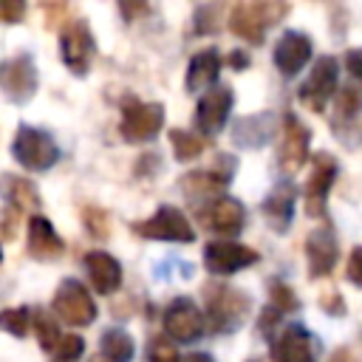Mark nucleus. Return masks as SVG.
Wrapping results in <instances>:
<instances>
[{
    "mask_svg": "<svg viewBox=\"0 0 362 362\" xmlns=\"http://www.w3.org/2000/svg\"><path fill=\"white\" fill-rule=\"evenodd\" d=\"M252 300L240 288L229 286H206V317L215 331H238L249 317Z\"/></svg>",
    "mask_w": 362,
    "mask_h": 362,
    "instance_id": "nucleus-1",
    "label": "nucleus"
},
{
    "mask_svg": "<svg viewBox=\"0 0 362 362\" xmlns=\"http://www.w3.org/2000/svg\"><path fill=\"white\" fill-rule=\"evenodd\" d=\"M164 127V105L161 102H139L133 96H127L122 102V122H119V133L139 144V141H150L158 136V130Z\"/></svg>",
    "mask_w": 362,
    "mask_h": 362,
    "instance_id": "nucleus-2",
    "label": "nucleus"
},
{
    "mask_svg": "<svg viewBox=\"0 0 362 362\" xmlns=\"http://www.w3.org/2000/svg\"><path fill=\"white\" fill-rule=\"evenodd\" d=\"M286 14L283 3H238L229 11V28L246 42H263L266 28Z\"/></svg>",
    "mask_w": 362,
    "mask_h": 362,
    "instance_id": "nucleus-3",
    "label": "nucleus"
},
{
    "mask_svg": "<svg viewBox=\"0 0 362 362\" xmlns=\"http://www.w3.org/2000/svg\"><path fill=\"white\" fill-rule=\"evenodd\" d=\"M11 153L25 170H34V173H42V170L54 167V161L59 158L57 141L45 130H37V127H28V124H23L17 130V136L11 141Z\"/></svg>",
    "mask_w": 362,
    "mask_h": 362,
    "instance_id": "nucleus-4",
    "label": "nucleus"
},
{
    "mask_svg": "<svg viewBox=\"0 0 362 362\" xmlns=\"http://www.w3.org/2000/svg\"><path fill=\"white\" fill-rule=\"evenodd\" d=\"M133 232L147 240H170V243H192L195 240V229L189 226L187 215L170 204L158 206L147 221L133 223Z\"/></svg>",
    "mask_w": 362,
    "mask_h": 362,
    "instance_id": "nucleus-5",
    "label": "nucleus"
},
{
    "mask_svg": "<svg viewBox=\"0 0 362 362\" xmlns=\"http://www.w3.org/2000/svg\"><path fill=\"white\" fill-rule=\"evenodd\" d=\"M51 308L59 320H65L68 325H90L96 320V303L90 300V291L79 283V280H62L54 300H51Z\"/></svg>",
    "mask_w": 362,
    "mask_h": 362,
    "instance_id": "nucleus-6",
    "label": "nucleus"
},
{
    "mask_svg": "<svg viewBox=\"0 0 362 362\" xmlns=\"http://www.w3.org/2000/svg\"><path fill=\"white\" fill-rule=\"evenodd\" d=\"M59 54H62V62L76 74L82 76L88 68H90V59L96 54V40L88 28L85 20H68L59 31Z\"/></svg>",
    "mask_w": 362,
    "mask_h": 362,
    "instance_id": "nucleus-7",
    "label": "nucleus"
},
{
    "mask_svg": "<svg viewBox=\"0 0 362 362\" xmlns=\"http://www.w3.org/2000/svg\"><path fill=\"white\" fill-rule=\"evenodd\" d=\"M308 141H311L308 127L294 113H286L283 116V130H280V144H277V164H280L283 173H297L305 164Z\"/></svg>",
    "mask_w": 362,
    "mask_h": 362,
    "instance_id": "nucleus-8",
    "label": "nucleus"
},
{
    "mask_svg": "<svg viewBox=\"0 0 362 362\" xmlns=\"http://www.w3.org/2000/svg\"><path fill=\"white\" fill-rule=\"evenodd\" d=\"M204 314L201 308L187 300V297H178L173 300L167 308H164V334L175 342H195L201 339L204 334Z\"/></svg>",
    "mask_w": 362,
    "mask_h": 362,
    "instance_id": "nucleus-9",
    "label": "nucleus"
},
{
    "mask_svg": "<svg viewBox=\"0 0 362 362\" xmlns=\"http://www.w3.org/2000/svg\"><path fill=\"white\" fill-rule=\"evenodd\" d=\"M0 85H3V93L11 99V102H28L37 90V65L28 54H17L11 59L3 62L0 68Z\"/></svg>",
    "mask_w": 362,
    "mask_h": 362,
    "instance_id": "nucleus-10",
    "label": "nucleus"
},
{
    "mask_svg": "<svg viewBox=\"0 0 362 362\" xmlns=\"http://www.w3.org/2000/svg\"><path fill=\"white\" fill-rule=\"evenodd\" d=\"M229 110H232V88H229V85H215V88H209V90L198 99V107H195V127H198L204 136H218V133L226 127Z\"/></svg>",
    "mask_w": 362,
    "mask_h": 362,
    "instance_id": "nucleus-11",
    "label": "nucleus"
},
{
    "mask_svg": "<svg viewBox=\"0 0 362 362\" xmlns=\"http://www.w3.org/2000/svg\"><path fill=\"white\" fill-rule=\"evenodd\" d=\"M337 79H339V62L334 57H320L311 68V76L303 82L300 88V99L311 107V110H322L325 102L331 99V93L337 90Z\"/></svg>",
    "mask_w": 362,
    "mask_h": 362,
    "instance_id": "nucleus-12",
    "label": "nucleus"
},
{
    "mask_svg": "<svg viewBox=\"0 0 362 362\" xmlns=\"http://www.w3.org/2000/svg\"><path fill=\"white\" fill-rule=\"evenodd\" d=\"M334 178H337V161L331 153H320L314 158V170L308 175V184H305V212L311 218H322L325 215V198L334 187Z\"/></svg>",
    "mask_w": 362,
    "mask_h": 362,
    "instance_id": "nucleus-13",
    "label": "nucleus"
},
{
    "mask_svg": "<svg viewBox=\"0 0 362 362\" xmlns=\"http://www.w3.org/2000/svg\"><path fill=\"white\" fill-rule=\"evenodd\" d=\"M257 260V252L232 240H215L204 246V266L212 274H232L243 266H252Z\"/></svg>",
    "mask_w": 362,
    "mask_h": 362,
    "instance_id": "nucleus-14",
    "label": "nucleus"
},
{
    "mask_svg": "<svg viewBox=\"0 0 362 362\" xmlns=\"http://www.w3.org/2000/svg\"><path fill=\"white\" fill-rule=\"evenodd\" d=\"M226 184L229 178L221 175L218 170H192L181 178V192L184 198L192 204V206H201V204H218L221 198H226Z\"/></svg>",
    "mask_w": 362,
    "mask_h": 362,
    "instance_id": "nucleus-15",
    "label": "nucleus"
},
{
    "mask_svg": "<svg viewBox=\"0 0 362 362\" xmlns=\"http://www.w3.org/2000/svg\"><path fill=\"white\" fill-rule=\"evenodd\" d=\"M337 255H339V240H337V235H334V229L328 223L325 226H317L305 238V257H308L311 277H325L334 269Z\"/></svg>",
    "mask_w": 362,
    "mask_h": 362,
    "instance_id": "nucleus-16",
    "label": "nucleus"
},
{
    "mask_svg": "<svg viewBox=\"0 0 362 362\" xmlns=\"http://www.w3.org/2000/svg\"><path fill=\"white\" fill-rule=\"evenodd\" d=\"M311 59V40L303 31H286L274 45V65L283 76H294Z\"/></svg>",
    "mask_w": 362,
    "mask_h": 362,
    "instance_id": "nucleus-17",
    "label": "nucleus"
},
{
    "mask_svg": "<svg viewBox=\"0 0 362 362\" xmlns=\"http://www.w3.org/2000/svg\"><path fill=\"white\" fill-rule=\"evenodd\" d=\"M274 362H314V337L303 325H288L272 345Z\"/></svg>",
    "mask_w": 362,
    "mask_h": 362,
    "instance_id": "nucleus-18",
    "label": "nucleus"
},
{
    "mask_svg": "<svg viewBox=\"0 0 362 362\" xmlns=\"http://www.w3.org/2000/svg\"><path fill=\"white\" fill-rule=\"evenodd\" d=\"M201 218H204V223H206L212 232H218V235H223V238H235V235H240V229H243L246 212H243V204H240V201H235V198H221L218 204L206 206V209L201 212Z\"/></svg>",
    "mask_w": 362,
    "mask_h": 362,
    "instance_id": "nucleus-19",
    "label": "nucleus"
},
{
    "mask_svg": "<svg viewBox=\"0 0 362 362\" xmlns=\"http://www.w3.org/2000/svg\"><path fill=\"white\" fill-rule=\"evenodd\" d=\"M25 246H28V255H31L34 260H57V257L62 255V249H65L62 238L54 232L51 221L42 218V215H31Z\"/></svg>",
    "mask_w": 362,
    "mask_h": 362,
    "instance_id": "nucleus-20",
    "label": "nucleus"
},
{
    "mask_svg": "<svg viewBox=\"0 0 362 362\" xmlns=\"http://www.w3.org/2000/svg\"><path fill=\"white\" fill-rule=\"evenodd\" d=\"M85 269L90 277V286L96 294H113L122 286V266L113 255L107 252H88L85 255Z\"/></svg>",
    "mask_w": 362,
    "mask_h": 362,
    "instance_id": "nucleus-21",
    "label": "nucleus"
},
{
    "mask_svg": "<svg viewBox=\"0 0 362 362\" xmlns=\"http://www.w3.org/2000/svg\"><path fill=\"white\" fill-rule=\"evenodd\" d=\"M294 198H297V189L294 184L288 181H280L263 201V215L269 218V223L274 226V232H286L291 226V218H294Z\"/></svg>",
    "mask_w": 362,
    "mask_h": 362,
    "instance_id": "nucleus-22",
    "label": "nucleus"
},
{
    "mask_svg": "<svg viewBox=\"0 0 362 362\" xmlns=\"http://www.w3.org/2000/svg\"><path fill=\"white\" fill-rule=\"evenodd\" d=\"M218 74H221V57H218V51L215 48L198 51L189 59V68H187V90L189 93L206 90L209 85H215Z\"/></svg>",
    "mask_w": 362,
    "mask_h": 362,
    "instance_id": "nucleus-23",
    "label": "nucleus"
},
{
    "mask_svg": "<svg viewBox=\"0 0 362 362\" xmlns=\"http://www.w3.org/2000/svg\"><path fill=\"white\" fill-rule=\"evenodd\" d=\"M136 354V345H133V337L122 328H107L102 334V356L107 362H130Z\"/></svg>",
    "mask_w": 362,
    "mask_h": 362,
    "instance_id": "nucleus-24",
    "label": "nucleus"
},
{
    "mask_svg": "<svg viewBox=\"0 0 362 362\" xmlns=\"http://www.w3.org/2000/svg\"><path fill=\"white\" fill-rule=\"evenodd\" d=\"M6 198H8V206L14 209H37L40 206V192L31 181L25 178H14V175H6Z\"/></svg>",
    "mask_w": 362,
    "mask_h": 362,
    "instance_id": "nucleus-25",
    "label": "nucleus"
},
{
    "mask_svg": "<svg viewBox=\"0 0 362 362\" xmlns=\"http://www.w3.org/2000/svg\"><path fill=\"white\" fill-rule=\"evenodd\" d=\"M170 144H173V153H175L178 161H192L206 147L204 139H198V136H192L187 130H170Z\"/></svg>",
    "mask_w": 362,
    "mask_h": 362,
    "instance_id": "nucleus-26",
    "label": "nucleus"
},
{
    "mask_svg": "<svg viewBox=\"0 0 362 362\" xmlns=\"http://www.w3.org/2000/svg\"><path fill=\"white\" fill-rule=\"evenodd\" d=\"M34 331H37L40 348L54 354L57 345H59V339H62V334H59V328H57V320H54L51 314H45L42 308H34Z\"/></svg>",
    "mask_w": 362,
    "mask_h": 362,
    "instance_id": "nucleus-27",
    "label": "nucleus"
},
{
    "mask_svg": "<svg viewBox=\"0 0 362 362\" xmlns=\"http://www.w3.org/2000/svg\"><path fill=\"white\" fill-rule=\"evenodd\" d=\"M246 130H249V136L240 141V147H260V144H266V139H269V116H246V119H240L235 124L232 133H246Z\"/></svg>",
    "mask_w": 362,
    "mask_h": 362,
    "instance_id": "nucleus-28",
    "label": "nucleus"
},
{
    "mask_svg": "<svg viewBox=\"0 0 362 362\" xmlns=\"http://www.w3.org/2000/svg\"><path fill=\"white\" fill-rule=\"evenodd\" d=\"M31 314H34V311L25 308V305H20V308H6V311L0 314V325H3V331H8L11 337H25L28 322L34 320Z\"/></svg>",
    "mask_w": 362,
    "mask_h": 362,
    "instance_id": "nucleus-29",
    "label": "nucleus"
},
{
    "mask_svg": "<svg viewBox=\"0 0 362 362\" xmlns=\"http://www.w3.org/2000/svg\"><path fill=\"white\" fill-rule=\"evenodd\" d=\"M337 113H339L342 119L359 116V113H362V90L354 88V85L339 88V93H337Z\"/></svg>",
    "mask_w": 362,
    "mask_h": 362,
    "instance_id": "nucleus-30",
    "label": "nucleus"
},
{
    "mask_svg": "<svg viewBox=\"0 0 362 362\" xmlns=\"http://www.w3.org/2000/svg\"><path fill=\"white\" fill-rule=\"evenodd\" d=\"M269 294H272V303H274V308H277L280 314H286V311H297V308H300V300L294 297L291 286H286L283 280H274V283L269 286Z\"/></svg>",
    "mask_w": 362,
    "mask_h": 362,
    "instance_id": "nucleus-31",
    "label": "nucleus"
},
{
    "mask_svg": "<svg viewBox=\"0 0 362 362\" xmlns=\"http://www.w3.org/2000/svg\"><path fill=\"white\" fill-rule=\"evenodd\" d=\"M147 362H181V356L167 337H153L147 345Z\"/></svg>",
    "mask_w": 362,
    "mask_h": 362,
    "instance_id": "nucleus-32",
    "label": "nucleus"
},
{
    "mask_svg": "<svg viewBox=\"0 0 362 362\" xmlns=\"http://www.w3.org/2000/svg\"><path fill=\"white\" fill-rule=\"evenodd\" d=\"M82 354H85V342H82V337L68 334V337L59 339V345H57V351H54V359H59V362H76Z\"/></svg>",
    "mask_w": 362,
    "mask_h": 362,
    "instance_id": "nucleus-33",
    "label": "nucleus"
},
{
    "mask_svg": "<svg viewBox=\"0 0 362 362\" xmlns=\"http://www.w3.org/2000/svg\"><path fill=\"white\" fill-rule=\"evenodd\" d=\"M82 218H85V229H88L93 238H107V215H105L102 209L90 206V209L82 212Z\"/></svg>",
    "mask_w": 362,
    "mask_h": 362,
    "instance_id": "nucleus-34",
    "label": "nucleus"
},
{
    "mask_svg": "<svg viewBox=\"0 0 362 362\" xmlns=\"http://www.w3.org/2000/svg\"><path fill=\"white\" fill-rule=\"evenodd\" d=\"M23 14H25V3L23 0H3L0 3V20L3 23H17V20H23Z\"/></svg>",
    "mask_w": 362,
    "mask_h": 362,
    "instance_id": "nucleus-35",
    "label": "nucleus"
},
{
    "mask_svg": "<svg viewBox=\"0 0 362 362\" xmlns=\"http://www.w3.org/2000/svg\"><path fill=\"white\" fill-rule=\"evenodd\" d=\"M348 280L362 288V246H356V249L351 252V260H348Z\"/></svg>",
    "mask_w": 362,
    "mask_h": 362,
    "instance_id": "nucleus-36",
    "label": "nucleus"
},
{
    "mask_svg": "<svg viewBox=\"0 0 362 362\" xmlns=\"http://www.w3.org/2000/svg\"><path fill=\"white\" fill-rule=\"evenodd\" d=\"M20 215H23L20 209H14V206H8V204H6V212H3V240H6V243L14 238V226H17Z\"/></svg>",
    "mask_w": 362,
    "mask_h": 362,
    "instance_id": "nucleus-37",
    "label": "nucleus"
},
{
    "mask_svg": "<svg viewBox=\"0 0 362 362\" xmlns=\"http://www.w3.org/2000/svg\"><path fill=\"white\" fill-rule=\"evenodd\" d=\"M345 68L351 71V76L362 79V48H354L345 54Z\"/></svg>",
    "mask_w": 362,
    "mask_h": 362,
    "instance_id": "nucleus-38",
    "label": "nucleus"
},
{
    "mask_svg": "<svg viewBox=\"0 0 362 362\" xmlns=\"http://www.w3.org/2000/svg\"><path fill=\"white\" fill-rule=\"evenodd\" d=\"M322 308H328L331 314H339V311H345V305H342L339 294H334V291H325V297H322Z\"/></svg>",
    "mask_w": 362,
    "mask_h": 362,
    "instance_id": "nucleus-39",
    "label": "nucleus"
},
{
    "mask_svg": "<svg viewBox=\"0 0 362 362\" xmlns=\"http://www.w3.org/2000/svg\"><path fill=\"white\" fill-rule=\"evenodd\" d=\"M226 62H229L235 71H243V68H249V57H246L243 51H232V54L226 57Z\"/></svg>",
    "mask_w": 362,
    "mask_h": 362,
    "instance_id": "nucleus-40",
    "label": "nucleus"
},
{
    "mask_svg": "<svg viewBox=\"0 0 362 362\" xmlns=\"http://www.w3.org/2000/svg\"><path fill=\"white\" fill-rule=\"evenodd\" d=\"M181 362H215L209 354H187Z\"/></svg>",
    "mask_w": 362,
    "mask_h": 362,
    "instance_id": "nucleus-41",
    "label": "nucleus"
},
{
    "mask_svg": "<svg viewBox=\"0 0 362 362\" xmlns=\"http://www.w3.org/2000/svg\"><path fill=\"white\" fill-rule=\"evenodd\" d=\"M119 8H122V14H124V17H127V20H130V17H133V14H139V11H144V6H127V3H122V6H119Z\"/></svg>",
    "mask_w": 362,
    "mask_h": 362,
    "instance_id": "nucleus-42",
    "label": "nucleus"
},
{
    "mask_svg": "<svg viewBox=\"0 0 362 362\" xmlns=\"http://www.w3.org/2000/svg\"><path fill=\"white\" fill-rule=\"evenodd\" d=\"M54 362H59V359H54Z\"/></svg>",
    "mask_w": 362,
    "mask_h": 362,
    "instance_id": "nucleus-43",
    "label": "nucleus"
},
{
    "mask_svg": "<svg viewBox=\"0 0 362 362\" xmlns=\"http://www.w3.org/2000/svg\"><path fill=\"white\" fill-rule=\"evenodd\" d=\"M93 362H99V359H93Z\"/></svg>",
    "mask_w": 362,
    "mask_h": 362,
    "instance_id": "nucleus-44",
    "label": "nucleus"
}]
</instances>
